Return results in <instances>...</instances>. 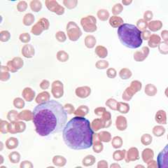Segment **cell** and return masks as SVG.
Here are the masks:
<instances>
[{
	"label": "cell",
	"instance_id": "cell-10",
	"mask_svg": "<svg viewBox=\"0 0 168 168\" xmlns=\"http://www.w3.org/2000/svg\"><path fill=\"white\" fill-rule=\"evenodd\" d=\"M63 85L60 81H55L52 84V93L55 98H60L63 95Z\"/></svg>",
	"mask_w": 168,
	"mask_h": 168
},
{
	"label": "cell",
	"instance_id": "cell-15",
	"mask_svg": "<svg viewBox=\"0 0 168 168\" xmlns=\"http://www.w3.org/2000/svg\"><path fill=\"white\" fill-rule=\"evenodd\" d=\"M19 119H22L26 121L33 120V112L32 113L30 110H24L18 114Z\"/></svg>",
	"mask_w": 168,
	"mask_h": 168
},
{
	"label": "cell",
	"instance_id": "cell-37",
	"mask_svg": "<svg viewBox=\"0 0 168 168\" xmlns=\"http://www.w3.org/2000/svg\"><path fill=\"white\" fill-rule=\"evenodd\" d=\"M138 26L140 28V29L144 30L147 27V22H144L143 21H138Z\"/></svg>",
	"mask_w": 168,
	"mask_h": 168
},
{
	"label": "cell",
	"instance_id": "cell-6",
	"mask_svg": "<svg viewBox=\"0 0 168 168\" xmlns=\"http://www.w3.org/2000/svg\"><path fill=\"white\" fill-rule=\"evenodd\" d=\"M157 162L160 168L168 167V144L165 146L163 150L158 154Z\"/></svg>",
	"mask_w": 168,
	"mask_h": 168
},
{
	"label": "cell",
	"instance_id": "cell-36",
	"mask_svg": "<svg viewBox=\"0 0 168 168\" xmlns=\"http://www.w3.org/2000/svg\"><path fill=\"white\" fill-rule=\"evenodd\" d=\"M33 165L30 161H23L21 164V167H32Z\"/></svg>",
	"mask_w": 168,
	"mask_h": 168
},
{
	"label": "cell",
	"instance_id": "cell-20",
	"mask_svg": "<svg viewBox=\"0 0 168 168\" xmlns=\"http://www.w3.org/2000/svg\"><path fill=\"white\" fill-rule=\"evenodd\" d=\"M8 158H9L10 161L12 162V163H18L21 160V155H20L19 153L18 152H12L9 154L8 156Z\"/></svg>",
	"mask_w": 168,
	"mask_h": 168
},
{
	"label": "cell",
	"instance_id": "cell-19",
	"mask_svg": "<svg viewBox=\"0 0 168 168\" xmlns=\"http://www.w3.org/2000/svg\"><path fill=\"white\" fill-rule=\"evenodd\" d=\"M30 8L35 12H39L42 8V4L39 1H32L30 3Z\"/></svg>",
	"mask_w": 168,
	"mask_h": 168
},
{
	"label": "cell",
	"instance_id": "cell-5",
	"mask_svg": "<svg viewBox=\"0 0 168 168\" xmlns=\"http://www.w3.org/2000/svg\"><path fill=\"white\" fill-rule=\"evenodd\" d=\"M49 22L46 18H41L32 28L31 32L35 35H40L44 30H49Z\"/></svg>",
	"mask_w": 168,
	"mask_h": 168
},
{
	"label": "cell",
	"instance_id": "cell-1",
	"mask_svg": "<svg viewBox=\"0 0 168 168\" xmlns=\"http://www.w3.org/2000/svg\"><path fill=\"white\" fill-rule=\"evenodd\" d=\"M67 113L58 101L39 104L34 109L33 123L36 133L40 136L60 133L67 124Z\"/></svg>",
	"mask_w": 168,
	"mask_h": 168
},
{
	"label": "cell",
	"instance_id": "cell-29",
	"mask_svg": "<svg viewBox=\"0 0 168 168\" xmlns=\"http://www.w3.org/2000/svg\"><path fill=\"white\" fill-rule=\"evenodd\" d=\"M19 39H20V40H21V41L22 42V43L26 44L30 41L31 37H30V35L28 33H22L20 35Z\"/></svg>",
	"mask_w": 168,
	"mask_h": 168
},
{
	"label": "cell",
	"instance_id": "cell-38",
	"mask_svg": "<svg viewBox=\"0 0 168 168\" xmlns=\"http://www.w3.org/2000/svg\"><path fill=\"white\" fill-rule=\"evenodd\" d=\"M97 15H98V17H99L100 19H101V18H102V16H105V19H107L108 17H109V13L108 14H106V15H105V14H103V10L99 11V12H98Z\"/></svg>",
	"mask_w": 168,
	"mask_h": 168
},
{
	"label": "cell",
	"instance_id": "cell-24",
	"mask_svg": "<svg viewBox=\"0 0 168 168\" xmlns=\"http://www.w3.org/2000/svg\"><path fill=\"white\" fill-rule=\"evenodd\" d=\"M85 42H86V46L88 48H91H91H92L95 46V42H96V41H95V38L92 36H86Z\"/></svg>",
	"mask_w": 168,
	"mask_h": 168
},
{
	"label": "cell",
	"instance_id": "cell-22",
	"mask_svg": "<svg viewBox=\"0 0 168 168\" xmlns=\"http://www.w3.org/2000/svg\"><path fill=\"white\" fill-rule=\"evenodd\" d=\"M57 58L59 61L64 63V62L69 60V55L67 54L66 52L63 51V50H61V51H59L58 53Z\"/></svg>",
	"mask_w": 168,
	"mask_h": 168
},
{
	"label": "cell",
	"instance_id": "cell-13",
	"mask_svg": "<svg viewBox=\"0 0 168 168\" xmlns=\"http://www.w3.org/2000/svg\"><path fill=\"white\" fill-rule=\"evenodd\" d=\"M91 93V88L88 87H81L76 90V94L81 98H86Z\"/></svg>",
	"mask_w": 168,
	"mask_h": 168
},
{
	"label": "cell",
	"instance_id": "cell-7",
	"mask_svg": "<svg viewBox=\"0 0 168 168\" xmlns=\"http://www.w3.org/2000/svg\"><path fill=\"white\" fill-rule=\"evenodd\" d=\"M23 66V60L20 58H13L12 61H8L7 68L11 72H16Z\"/></svg>",
	"mask_w": 168,
	"mask_h": 168
},
{
	"label": "cell",
	"instance_id": "cell-8",
	"mask_svg": "<svg viewBox=\"0 0 168 168\" xmlns=\"http://www.w3.org/2000/svg\"><path fill=\"white\" fill-rule=\"evenodd\" d=\"M46 7L52 12L58 14V15H63L64 12V8L61 7L58 3L55 1H46Z\"/></svg>",
	"mask_w": 168,
	"mask_h": 168
},
{
	"label": "cell",
	"instance_id": "cell-17",
	"mask_svg": "<svg viewBox=\"0 0 168 168\" xmlns=\"http://www.w3.org/2000/svg\"><path fill=\"white\" fill-rule=\"evenodd\" d=\"M53 164L56 166L59 167H63L66 164V159L64 158L63 156H56L53 159Z\"/></svg>",
	"mask_w": 168,
	"mask_h": 168
},
{
	"label": "cell",
	"instance_id": "cell-26",
	"mask_svg": "<svg viewBox=\"0 0 168 168\" xmlns=\"http://www.w3.org/2000/svg\"><path fill=\"white\" fill-rule=\"evenodd\" d=\"M88 108L86 107V106H81L79 108H78V109L76 111H74V114L77 116H82L84 117V116H86V114L83 113L84 112H86L88 113V111H85V109H87Z\"/></svg>",
	"mask_w": 168,
	"mask_h": 168
},
{
	"label": "cell",
	"instance_id": "cell-16",
	"mask_svg": "<svg viewBox=\"0 0 168 168\" xmlns=\"http://www.w3.org/2000/svg\"><path fill=\"white\" fill-rule=\"evenodd\" d=\"M6 146L8 149H14V148L18 147V140L15 137H11L6 142Z\"/></svg>",
	"mask_w": 168,
	"mask_h": 168
},
{
	"label": "cell",
	"instance_id": "cell-28",
	"mask_svg": "<svg viewBox=\"0 0 168 168\" xmlns=\"http://www.w3.org/2000/svg\"><path fill=\"white\" fill-rule=\"evenodd\" d=\"M109 22H110V25H112L113 27H117L119 26L120 24L122 23L123 21L120 18H117L116 16H114L110 19Z\"/></svg>",
	"mask_w": 168,
	"mask_h": 168
},
{
	"label": "cell",
	"instance_id": "cell-34",
	"mask_svg": "<svg viewBox=\"0 0 168 168\" xmlns=\"http://www.w3.org/2000/svg\"><path fill=\"white\" fill-rule=\"evenodd\" d=\"M92 157H93L92 156H91V157H90V156H86V158L83 160V165H85V166H88V165H91L93 164V161H91V159Z\"/></svg>",
	"mask_w": 168,
	"mask_h": 168
},
{
	"label": "cell",
	"instance_id": "cell-31",
	"mask_svg": "<svg viewBox=\"0 0 168 168\" xmlns=\"http://www.w3.org/2000/svg\"><path fill=\"white\" fill-rule=\"evenodd\" d=\"M27 4L24 1L20 2L18 3V6H17V8H18V10L20 11V12H23L25 10L27 9Z\"/></svg>",
	"mask_w": 168,
	"mask_h": 168
},
{
	"label": "cell",
	"instance_id": "cell-14",
	"mask_svg": "<svg viewBox=\"0 0 168 168\" xmlns=\"http://www.w3.org/2000/svg\"><path fill=\"white\" fill-rule=\"evenodd\" d=\"M50 101V94L48 92H43L39 93L36 98V102L41 104Z\"/></svg>",
	"mask_w": 168,
	"mask_h": 168
},
{
	"label": "cell",
	"instance_id": "cell-2",
	"mask_svg": "<svg viewBox=\"0 0 168 168\" xmlns=\"http://www.w3.org/2000/svg\"><path fill=\"white\" fill-rule=\"evenodd\" d=\"M93 131L91 123L82 116H75L64 126L63 137L65 144L74 150L88 149L92 145Z\"/></svg>",
	"mask_w": 168,
	"mask_h": 168
},
{
	"label": "cell",
	"instance_id": "cell-35",
	"mask_svg": "<svg viewBox=\"0 0 168 168\" xmlns=\"http://www.w3.org/2000/svg\"><path fill=\"white\" fill-rule=\"evenodd\" d=\"M49 86H50V83H49V81L47 80H43L40 84V88L43 90H46L47 88H49Z\"/></svg>",
	"mask_w": 168,
	"mask_h": 168
},
{
	"label": "cell",
	"instance_id": "cell-32",
	"mask_svg": "<svg viewBox=\"0 0 168 168\" xmlns=\"http://www.w3.org/2000/svg\"><path fill=\"white\" fill-rule=\"evenodd\" d=\"M1 132L2 133H7L8 132V123L4 120H1Z\"/></svg>",
	"mask_w": 168,
	"mask_h": 168
},
{
	"label": "cell",
	"instance_id": "cell-4",
	"mask_svg": "<svg viewBox=\"0 0 168 168\" xmlns=\"http://www.w3.org/2000/svg\"><path fill=\"white\" fill-rule=\"evenodd\" d=\"M67 31L68 36L71 41H75L78 39L82 35L80 28L74 22H69L67 26Z\"/></svg>",
	"mask_w": 168,
	"mask_h": 168
},
{
	"label": "cell",
	"instance_id": "cell-27",
	"mask_svg": "<svg viewBox=\"0 0 168 168\" xmlns=\"http://www.w3.org/2000/svg\"><path fill=\"white\" fill-rule=\"evenodd\" d=\"M78 2L77 1H74V0H64L63 1V4L65 5V7L67 8H69V9H72V8H74L77 7Z\"/></svg>",
	"mask_w": 168,
	"mask_h": 168
},
{
	"label": "cell",
	"instance_id": "cell-11",
	"mask_svg": "<svg viewBox=\"0 0 168 168\" xmlns=\"http://www.w3.org/2000/svg\"><path fill=\"white\" fill-rule=\"evenodd\" d=\"M22 54L26 58H32L35 55V49L32 45H25L22 49Z\"/></svg>",
	"mask_w": 168,
	"mask_h": 168
},
{
	"label": "cell",
	"instance_id": "cell-3",
	"mask_svg": "<svg viewBox=\"0 0 168 168\" xmlns=\"http://www.w3.org/2000/svg\"><path fill=\"white\" fill-rule=\"evenodd\" d=\"M118 36L122 44L130 49H137L142 44L141 31L134 25H120L118 29Z\"/></svg>",
	"mask_w": 168,
	"mask_h": 168
},
{
	"label": "cell",
	"instance_id": "cell-23",
	"mask_svg": "<svg viewBox=\"0 0 168 168\" xmlns=\"http://www.w3.org/2000/svg\"><path fill=\"white\" fill-rule=\"evenodd\" d=\"M13 105L17 109H22L25 106V101L22 98H16L13 101Z\"/></svg>",
	"mask_w": 168,
	"mask_h": 168
},
{
	"label": "cell",
	"instance_id": "cell-33",
	"mask_svg": "<svg viewBox=\"0 0 168 168\" xmlns=\"http://www.w3.org/2000/svg\"><path fill=\"white\" fill-rule=\"evenodd\" d=\"M64 110L66 111L67 113L69 114H72L74 112V106L70 105V104H66V105L64 106Z\"/></svg>",
	"mask_w": 168,
	"mask_h": 168
},
{
	"label": "cell",
	"instance_id": "cell-30",
	"mask_svg": "<svg viewBox=\"0 0 168 168\" xmlns=\"http://www.w3.org/2000/svg\"><path fill=\"white\" fill-rule=\"evenodd\" d=\"M55 37L58 39V41L60 42H64L66 41V39H67L65 34H64L63 32H61V31L56 33Z\"/></svg>",
	"mask_w": 168,
	"mask_h": 168
},
{
	"label": "cell",
	"instance_id": "cell-12",
	"mask_svg": "<svg viewBox=\"0 0 168 168\" xmlns=\"http://www.w3.org/2000/svg\"><path fill=\"white\" fill-rule=\"evenodd\" d=\"M22 96L27 102H32L35 97V92L30 88H25L22 91Z\"/></svg>",
	"mask_w": 168,
	"mask_h": 168
},
{
	"label": "cell",
	"instance_id": "cell-25",
	"mask_svg": "<svg viewBox=\"0 0 168 168\" xmlns=\"http://www.w3.org/2000/svg\"><path fill=\"white\" fill-rule=\"evenodd\" d=\"M10 37L11 35L8 31H2L1 33H0V40L2 42L8 41L10 39Z\"/></svg>",
	"mask_w": 168,
	"mask_h": 168
},
{
	"label": "cell",
	"instance_id": "cell-9",
	"mask_svg": "<svg viewBox=\"0 0 168 168\" xmlns=\"http://www.w3.org/2000/svg\"><path fill=\"white\" fill-rule=\"evenodd\" d=\"M26 125L23 122H11L8 124V132L11 133H22L25 131Z\"/></svg>",
	"mask_w": 168,
	"mask_h": 168
},
{
	"label": "cell",
	"instance_id": "cell-18",
	"mask_svg": "<svg viewBox=\"0 0 168 168\" xmlns=\"http://www.w3.org/2000/svg\"><path fill=\"white\" fill-rule=\"evenodd\" d=\"M34 22H35V16L32 13H27L24 16L23 24L25 26H30L34 23Z\"/></svg>",
	"mask_w": 168,
	"mask_h": 168
},
{
	"label": "cell",
	"instance_id": "cell-21",
	"mask_svg": "<svg viewBox=\"0 0 168 168\" xmlns=\"http://www.w3.org/2000/svg\"><path fill=\"white\" fill-rule=\"evenodd\" d=\"M18 114H19L18 113V111H16L15 110H11L8 112V114L7 115V118H8V119L11 122L16 121L17 120L19 119Z\"/></svg>",
	"mask_w": 168,
	"mask_h": 168
}]
</instances>
